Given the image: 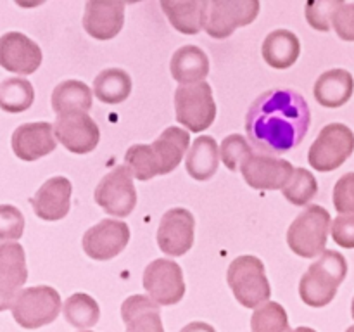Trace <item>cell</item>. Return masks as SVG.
<instances>
[{
	"label": "cell",
	"mask_w": 354,
	"mask_h": 332,
	"mask_svg": "<svg viewBox=\"0 0 354 332\" xmlns=\"http://www.w3.org/2000/svg\"><path fill=\"white\" fill-rule=\"evenodd\" d=\"M351 313H353V318H354V299H353V308H351Z\"/></svg>",
	"instance_id": "7bdbcfd3"
},
{
	"label": "cell",
	"mask_w": 354,
	"mask_h": 332,
	"mask_svg": "<svg viewBox=\"0 0 354 332\" xmlns=\"http://www.w3.org/2000/svg\"><path fill=\"white\" fill-rule=\"evenodd\" d=\"M190 135L189 131L178 127H169L156 138L151 145L152 158H154L156 168L159 175L171 173L176 166L182 163L183 156L189 151Z\"/></svg>",
	"instance_id": "ffe728a7"
},
{
	"label": "cell",
	"mask_w": 354,
	"mask_h": 332,
	"mask_svg": "<svg viewBox=\"0 0 354 332\" xmlns=\"http://www.w3.org/2000/svg\"><path fill=\"white\" fill-rule=\"evenodd\" d=\"M180 332H216L209 324H204V322H192V324L185 325Z\"/></svg>",
	"instance_id": "ab89813d"
},
{
	"label": "cell",
	"mask_w": 354,
	"mask_h": 332,
	"mask_svg": "<svg viewBox=\"0 0 354 332\" xmlns=\"http://www.w3.org/2000/svg\"><path fill=\"white\" fill-rule=\"evenodd\" d=\"M130 92L131 78L123 69H104L93 82V93L100 102L120 104L130 95Z\"/></svg>",
	"instance_id": "83f0119b"
},
{
	"label": "cell",
	"mask_w": 354,
	"mask_h": 332,
	"mask_svg": "<svg viewBox=\"0 0 354 332\" xmlns=\"http://www.w3.org/2000/svg\"><path fill=\"white\" fill-rule=\"evenodd\" d=\"M161 9L180 33L196 35L203 30L204 0H161Z\"/></svg>",
	"instance_id": "4316f807"
},
{
	"label": "cell",
	"mask_w": 354,
	"mask_h": 332,
	"mask_svg": "<svg viewBox=\"0 0 354 332\" xmlns=\"http://www.w3.org/2000/svg\"><path fill=\"white\" fill-rule=\"evenodd\" d=\"M259 14L258 0H204L203 30L213 38H227Z\"/></svg>",
	"instance_id": "5b68a950"
},
{
	"label": "cell",
	"mask_w": 354,
	"mask_h": 332,
	"mask_svg": "<svg viewBox=\"0 0 354 332\" xmlns=\"http://www.w3.org/2000/svg\"><path fill=\"white\" fill-rule=\"evenodd\" d=\"M35 214L45 221L62 220L71 208V182L66 176L47 180L31 197Z\"/></svg>",
	"instance_id": "ac0fdd59"
},
{
	"label": "cell",
	"mask_w": 354,
	"mask_h": 332,
	"mask_svg": "<svg viewBox=\"0 0 354 332\" xmlns=\"http://www.w3.org/2000/svg\"><path fill=\"white\" fill-rule=\"evenodd\" d=\"M332 26L346 42H354V3L342 2L332 17Z\"/></svg>",
	"instance_id": "74e56055"
},
{
	"label": "cell",
	"mask_w": 354,
	"mask_h": 332,
	"mask_svg": "<svg viewBox=\"0 0 354 332\" xmlns=\"http://www.w3.org/2000/svg\"><path fill=\"white\" fill-rule=\"evenodd\" d=\"M92 107V90L78 80H66L52 92V109L57 116L73 113H86Z\"/></svg>",
	"instance_id": "484cf974"
},
{
	"label": "cell",
	"mask_w": 354,
	"mask_h": 332,
	"mask_svg": "<svg viewBox=\"0 0 354 332\" xmlns=\"http://www.w3.org/2000/svg\"><path fill=\"white\" fill-rule=\"evenodd\" d=\"M228 286L235 299L245 308H258L270 299V282L265 265L256 256H239L228 266Z\"/></svg>",
	"instance_id": "277c9868"
},
{
	"label": "cell",
	"mask_w": 354,
	"mask_h": 332,
	"mask_svg": "<svg viewBox=\"0 0 354 332\" xmlns=\"http://www.w3.org/2000/svg\"><path fill=\"white\" fill-rule=\"evenodd\" d=\"M124 23L123 2H86L83 28L97 40H111Z\"/></svg>",
	"instance_id": "d6986e66"
},
{
	"label": "cell",
	"mask_w": 354,
	"mask_h": 332,
	"mask_svg": "<svg viewBox=\"0 0 354 332\" xmlns=\"http://www.w3.org/2000/svg\"><path fill=\"white\" fill-rule=\"evenodd\" d=\"M61 306V296L54 287H28L14 299L12 317L21 327L38 329L52 324L57 318Z\"/></svg>",
	"instance_id": "52a82bcc"
},
{
	"label": "cell",
	"mask_w": 354,
	"mask_h": 332,
	"mask_svg": "<svg viewBox=\"0 0 354 332\" xmlns=\"http://www.w3.org/2000/svg\"><path fill=\"white\" fill-rule=\"evenodd\" d=\"M239 168L248 185L259 190L283 189L294 173V166L286 159L254 151L241 163Z\"/></svg>",
	"instance_id": "8fae6325"
},
{
	"label": "cell",
	"mask_w": 354,
	"mask_h": 332,
	"mask_svg": "<svg viewBox=\"0 0 354 332\" xmlns=\"http://www.w3.org/2000/svg\"><path fill=\"white\" fill-rule=\"evenodd\" d=\"M283 197L296 206H304L310 203L318 192V183L313 173L306 168H296L289 182L283 187Z\"/></svg>",
	"instance_id": "1f68e13d"
},
{
	"label": "cell",
	"mask_w": 354,
	"mask_h": 332,
	"mask_svg": "<svg viewBox=\"0 0 354 332\" xmlns=\"http://www.w3.org/2000/svg\"><path fill=\"white\" fill-rule=\"evenodd\" d=\"M55 145L54 128L45 121L21 124L12 133V151L23 161H37L55 151Z\"/></svg>",
	"instance_id": "e0dca14e"
},
{
	"label": "cell",
	"mask_w": 354,
	"mask_h": 332,
	"mask_svg": "<svg viewBox=\"0 0 354 332\" xmlns=\"http://www.w3.org/2000/svg\"><path fill=\"white\" fill-rule=\"evenodd\" d=\"M252 332H292L289 317L283 306L277 301L263 303L251 317Z\"/></svg>",
	"instance_id": "4dcf8cb0"
},
{
	"label": "cell",
	"mask_w": 354,
	"mask_h": 332,
	"mask_svg": "<svg viewBox=\"0 0 354 332\" xmlns=\"http://www.w3.org/2000/svg\"><path fill=\"white\" fill-rule=\"evenodd\" d=\"M310 106L296 90H268L251 104L245 131L265 154H286L303 142L310 130Z\"/></svg>",
	"instance_id": "6da1fadb"
},
{
	"label": "cell",
	"mask_w": 354,
	"mask_h": 332,
	"mask_svg": "<svg viewBox=\"0 0 354 332\" xmlns=\"http://www.w3.org/2000/svg\"><path fill=\"white\" fill-rule=\"evenodd\" d=\"M218 163H220V149L216 140L209 135L197 137L190 151H187L185 168L194 180L199 182L209 180L218 172Z\"/></svg>",
	"instance_id": "cb8c5ba5"
},
{
	"label": "cell",
	"mask_w": 354,
	"mask_h": 332,
	"mask_svg": "<svg viewBox=\"0 0 354 332\" xmlns=\"http://www.w3.org/2000/svg\"><path fill=\"white\" fill-rule=\"evenodd\" d=\"M130 241V228L124 221L102 220L83 235V249L97 261H107L120 255Z\"/></svg>",
	"instance_id": "4fadbf2b"
},
{
	"label": "cell",
	"mask_w": 354,
	"mask_h": 332,
	"mask_svg": "<svg viewBox=\"0 0 354 332\" xmlns=\"http://www.w3.org/2000/svg\"><path fill=\"white\" fill-rule=\"evenodd\" d=\"M348 275V261L337 251H324L299 282L301 299L313 308L327 306Z\"/></svg>",
	"instance_id": "7a4b0ae2"
},
{
	"label": "cell",
	"mask_w": 354,
	"mask_h": 332,
	"mask_svg": "<svg viewBox=\"0 0 354 332\" xmlns=\"http://www.w3.org/2000/svg\"><path fill=\"white\" fill-rule=\"evenodd\" d=\"M346 332H354V325H353V327H349L348 331H346Z\"/></svg>",
	"instance_id": "b9f144b4"
},
{
	"label": "cell",
	"mask_w": 354,
	"mask_h": 332,
	"mask_svg": "<svg viewBox=\"0 0 354 332\" xmlns=\"http://www.w3.org/2000/svg\"><path fill=\"white\" fill-rule=\"evenodd\" d=\"M169 69L176 82L182 85H192L206 80L209 73V59L203 48L185 45L173 54Z\"/></svg>",
	"instance_id": "603a6c76"
},
{
	"label": "cell",
	"mask_w": 354,
	"mask_h": 332,
	"mask_svg": "<svg viewBox=\"0 0 354 332\" xmlns=\"http://www.w3.org/2000/svg\"><path fill=\"white\" fill-rule=\"evenodd\" d=\"M124 168L130 172V175H133L137 180H142V182H147V180H152L156 175H159L154 158H152L151 145H131L124 154Z\"/></svg>",
	"instance_id": "d6a6232c"
},
{
	"label": "cell",
	"mask_w": 354,
	"mask_h": 332,
	"mask_svg": "<svg viewBox=\"0 0 354 332\" xmlns=\"http://www.w3.org/2000/svg\"><path fill=\"white\" fill-rule=\"evenodd\" d=\"M93 196L95 203L106 213L120 218L128 216L137 204V190L124 165L116 166L113 172L107 173L97 185Z\"/></svg>",
	"instance_id": "9c48e42d"
},
{
	"label": "cell",
	"mask_w": 354,
	"mask_h": 332,
	"mask_svg": "<svg viewBox=\"0 0 354 332\" xmlns=\"http://www.w3.org/2000/svg\"><path fill=\"white\" fill-rule=\"evenodd\" d=\"M52 128H54L55 140L61 142L69 152H75V154L92 152L99 144V127L86 113L57 116Z\"/></svg>",
	"instance_id": "7c38bea8"
},
{
	"label": "cell",
	"mask_w": 354,
	"mask_h": 332,
	"mask_svg": "<svg viewBox=\"0 0 354 332\" xmlns=\"http://www.w3.org/2000/svg\"><path fill=\"white\" fill-rule=\"evenodd\" d=\"M332 237L341 248L354 249V214H341L330 223Z\"/></svg>",
	"instance_id": "f35d334b"
},
{
	"label": "cell",
	"mask_w": 354,
	"mask_h": 332,
	"mask_svg": "<svg viewBox=\"0 0 354 332\" xmlns=\"http://www.w3.org/2000/svg\"><path fill=\"white\" fill-rule=\"evenodd\" d=\"M263 57L273 69H287L301 54L299 38L289 30H275L263 42Z\"/></svg>",
	"instance_id": "d4e9b609"
},
{
	"label": "cell",
	"mask_w": 354,
	"mask_h": 332,
	"mask_svg": "<svg viewBox=\"0 0 354 332\" xmlns=\"http://www.w3.org/2000/svg\"><path fill=\"white\" fill-rule=\"evenodd\" d=\"M334 206L341 214H354V173H346L334 187Z\"/></svg>",
	"instance_id": "8d00e7d4"
},
{
	"label": "cell",
	"mask_w": 354,
	"mask_h": 332,
	"mask_svg": "<svg viewBox=\"0 0 354 332\" xmlns=\"http://www.w3.org/2000/svg\"><path fill=\"white\" fill-rule=\"evenodd\" d=\"M24 216L16 206H0V241H17L23 237Z\"/></svg>",
	"instance_id": "d590c367"
},
{
	"label": "cell",
	"mask_w": 354,
	"mask_h": 332,
	"mask_svg": "<svg viewBox=\"0 0 354 332\" xmlns=\"http://www.w3.org/2000/svg\"><path fill=\"white\" fill-rule=\"evenodd\" d=\"M28 279L26 256L17 242L0 244V311L12 308L14 299L21 293Z\"/></svg>",
	"instance_id": "5bb4252c"
},
{
	"label": "cell",
	"mask_w": 354,
	"mask_h": 332,
	"mask_svg": "<svg viewBox=\"0 0 354 332\" xmlns=\"http://www.w3.org/2000/svg\"><path fill=\"white\" fill-rule=\"evenodd\" d=\"M121 318L127 325V332H165L159 304L142 294H135L124 299L121 306Z\"/></svg>",
	"instance_id": "44dd1931"
},
{
	"label": "cell",
	"mask_w": 354,
	"mask_h": 332,
	"mask_svg": "<svg viewBox=\"0 0 354 332\" xmlns=\"http://www.w3.org/2000/svg\"><path fill=\"white\" fill-rule=\"evenodd\" d=\"M176 121L194 133L204 131L216 118V104L209 83L180 85L175 92Z\"/></svg>",
	"instance_id": "8992f818"
},
{
	"label": "cell",
	"mask_w": 354,
	"mask_h": 332,
	"mask_svg": "<svg viewBox=\"0 0 354 332\" xmlns=\"http://www.w3.org/2000/svg\"><path fill=\"white\" fill-rule=\"evenodd\" d=\"M35 100V90L28 80L7 78L0 83V109L7 113H23Z\"/></svg>",
	"instance_id": "f1b7e54d"
},
{
	"label": "cell",
	"mask_w": 354,
	"mask_h": 332,
	"mask_svg": "<svg viewBox=\"0 0 354 332\" xmlns=\"http://www.w3.org/2000/svg\"><path fill=\"white\" fill-rule=\"evenodd\" d=\"M41 64V48L19 31L0 37V66L17 75H31Z\"/></svg>",
	"instance_id": "2e32d148"
},
{
	"label": "cell",
	"mask_w": 354,
	"mask_h": 332,
	"mask_svg": "<svg viewBox=\"0 0 354 332\" xmlns=\"http://www.w3.org/2000/svg\"><path fill=\"white\" fill-rule=\"evenodd\" d=\"M330 223L328 211L318 204H311L297 214L289 227L287 244L301 258H315L325 251Z\"/></svg>",
	"instance_id": "3957f363"
},
{
	"label": "cell",
	"mask_w": 354,
	"mask_h": 332,
	"mask_svg": "<svg viewBox=\"0 0 354 332\" xmlns=\"http://www.w3.org/2000/svg\"><path fill=\"white\" fill-rule=\"evenodd\" d=\"M354 151V133L342 123H330L318 133L310 147L308 161L318 172H334Z\"/></svg>",
	"instance_id": "ba28073f"
},
{
	"label": "cell",
	"mask_w": 354,
	"mask_h": 332,
	"mask_svg": "<svg viewBox=\"0 0 354 332\" xmlns=\"http://www.w3.org/2000/svg\"><path fill=\"white\" fill-rule=\"evenodd\" d=\"M251 152L252 147L248 144V140H245L242 135L234 133L228 135V137L221 142L220 158L228 169L235 172V169L241 166V163L244 161Z\"/></svg>",
	"instance_id": "836d02e7"
},
{
	"label": "cell",
	"mask_w": 354,
	"mask_h": 332,
	"mask_svg": "<svg viewBox=\"0 0 354 332\" xmlns=\"http://www.w3.org/2000/svg\"><path fill=\"white\" fill-rule=\"evenodd\" d=\"M342 6V0H318L306 3V19L315 30L328 31L332 26V17L335 10Z\"/></svg>",
	"instance_id": "e575fe53"
},
{
	"label": "cell",
	"mask_w": 354,
	"mask_h": 332,
	"mask_svg": "<svg viewBox=\"0 0 354 332\" xmlns=\"http://www.w3.org/2000/svg\"><path fill=\"white\" fill-rule=\"evenodd\" d=\"M64 318L76 329H90L99 322L100 310L92 296L76 293L64 303Z\"/></svg>",
	"instance_id": "f546056e"
},
{
	"label": "cell",
	"mask_w": 354,
	"mask_h": 332,
	"mask_svg": "<svg viewBox=\"0 0 354 332\" xmlns=\"http://www.w3.org/2000/svg\"><path fill=\"white\" fill-rule=\"evenodd\" d=\"M354 90L353 75L346 69H330L320 75L315 83V99L324 107H341L351 99Z\"/></svg>",
	"instance_id": "7402d4cb"
},
{
	"label": "cell",
	"mask_w": 354,
	"mask_h": 332,
	"mask_svg": "<svg viewBox=\"0 0 354 332\" xmlns=\"http://www.w3.org/2000/svg\"><path fill=\"white\" fill-rule=\"evenodd\" d=\"M194 214L185 208L166 211L158 228V244L168 256H182L194 244Z\"/></svg>",
	"instance_id": "9a60e30c"
},
{
	"label": "cell",
	"mask_w": 354,
	"mask_h": 332,
	"mask_svg": "<svg viewBox=\"0 0 354 332\" xmlns=\"http://www.w3.org/2000/svg\"><path fill=\"white\" fill-rule=\"evenodd\" d=\"M292 332H317V331H313V329H310V327H297L296 331H292Z\"/></svg>",
	"instance_id": "60d3db41"
},
{
	"label": "cell",
	"mask_w": 354,
	"mask_h": 332,
	"mask_svg": "<svg viewBox=\"0 0 354 332\" xmlns=\"http://www.w3.org/2000/svg\"><path fill=\"white\" fill-rule=\"evenodd\" d=\"M144 287L156 304H176L185 294L182 268L171 259H154L144 272Z\"/></svg>",
	"instance_id": "30bf717a"
}]
</instances>
